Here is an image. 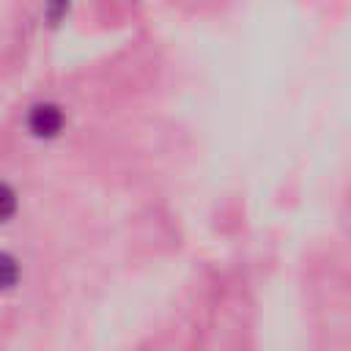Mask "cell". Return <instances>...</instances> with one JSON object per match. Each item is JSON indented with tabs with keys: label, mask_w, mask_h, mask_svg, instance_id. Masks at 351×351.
<instances>
[{
	"label": "cell",
	"mask_w": 351,
	"mask_h": 351,
	"mask_svg": "<svg viewBox=\"0 0 351 351\" xmlns=\"http://www.w3.org/2000/svg\"><path fill=\"white\" fill-rule=\"evenodd\" d=\"M30 129L38 134V137H49L55 134L60 126H63V115L55 104H38L33 112H30Z\"/></svg>",
	"instance_id": "1"
},
{
	"label": "cell",
	"mask_w": 351,
	"mask_h": 351,
	"mask_svg": "<svg viewBox=\"0 0 351 351\" xmlns=\"http://www.w3.org/2000/svg\"><path fill=\"white\" fill-rule=\"evenodd\" d=\"M16 277H19L16 261H14L11 255L0 252V288H11V285L16 282Z\"/></svg>",
	"instance_id": "2"
},
{
	"label": "cell",
	"mask_w": 351,
	"mask_h": 351,
	"mask_svg": "<svg viewBox=\"0 0 351 351\" xmlns=\"http://www.w3.org/2000/svg\"><path fill=\"white\" fill-rule=\"evenodd\" d=\"M14 206H16V200H14V192H11L5 184H0V219L11 217V214H14Z\"/></svg>",
	"instance_id": "3"
}]
</instances>
